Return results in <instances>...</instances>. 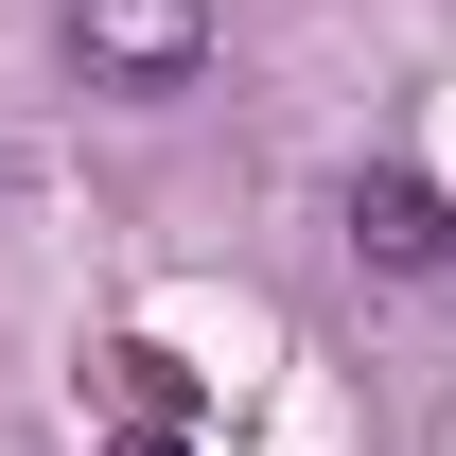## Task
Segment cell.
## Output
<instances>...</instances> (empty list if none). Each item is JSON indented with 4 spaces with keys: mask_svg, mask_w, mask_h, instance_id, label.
<instances>
[{
    "mask_svg": "<svg viewBox=\"0 0 456 456\" xmlns=\"http://www.w3.org/2000/svg\"><path fill=\"white\" fill-rule=\"evenodd\" d=\"M123 456H193V421H123Z\"/></svg>",
    "mask_w": 456,
    "mask_h": 456,
    "instance_id": "277c9868",
    "label": "cell"
},
{
    "mask_svg": "<svg viewBox=\"0 0 456 456\" xmlns=\"http://www.w3.org/2000/svg\"><path fill=\"white\" fill-rule=\"evenodd\" d=\"M123 369V421H193V369H175V351H106Z\"/></svg>",
    "mask_w": 456,
    "mask_h": 456,
    "instance_id": "3957f363",
    "label": "cell"
},
{
    "mask_svg": "<svg viewBox=\"0 0 456 456\" xmlns=\"http://www.w3.org/2000/svg\"><path fill=\"white\" fill-rule=\"evenodd\" d=\"M351 264H387V281H439V264H456V211H439V193H421V175H351Z\"/></svg>",
    "mask_w": 456,
    "mask_h": 456,
    "instance_id": "7a4b0ae2",
    "label": "cell"
},
{
    "mask_svg": "<svg viewBox=\"0 0 456 456\" xmlns=\"http://www.w3.org/2000/svg\"><path fill=\"white\" fill-rule=\"evenodd\" d=\"M70 53H88V88L159 106V88L211 70V0H70Z\"/></svg>",
    "mask_w": 456,
    "mask_h": 456,
    "instance_id": "6da1fadb",
    "label": "cell"
},
{
    "mask_svg": "<svg viewBox=\"0 0 456 456\" xmlns=\"http://www.w3.org/2000/svg\"><path fill=\"white\" fill-rule=\"evenodd\" d=\"M0 193H18V159H0Z\"/></svg>",
    "mask_w": 456,
    "mask_h": 456,
    "instance_id": "5b68a950",
    "label": "cell"
}]
</instances>
